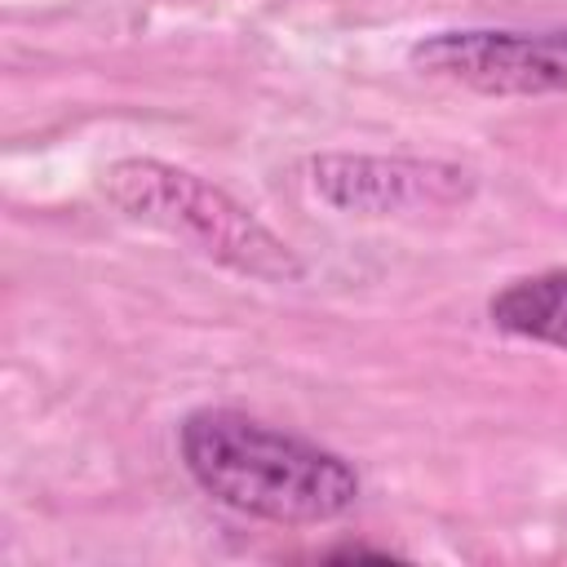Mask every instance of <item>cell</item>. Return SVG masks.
I'll list each match as a JSON object with an SVG mask.
<instances>
[{
  "instance_id": "cell-2",
  "label": "cell",
  "mask_w": 567,
  "mask_h": 567,
  "mask_svg": "<svg viewBox=\"0 0 567 567\" xmlns=\"http://www.w3.org/2000/svg\"><path fill=\"white\" fill-rule=\"evenodd\" d=\"M102 190L120 213L190 244L195 252H204L208 261L235 275L292 284L306 270L292 244L279 239L261 217H252V208H244L235 195L177 164L146 155L115 159L102 173Z\"/></svg>"
},
{
  "instance_id": "cell-1",
  "label": "cell",
  "mask_w": 567,
  "mask_h": 567,
  "mask_svg": "<svg viewBox=\"0 0 567 567\" xmlns=\"http://www.w3.org/2000/svg\"><path fill=\"white\" fill-rule=\"evenodd\" d=\"M177 447L195 487L248 518L319 527L350 514L359 501V474L346 456L235 408L190 412L177 430Z\"/></svg>"
},
{
  "instance_id": "cell-5",
  "label": "cell",
  "mask_w": 567,
  "mask_h": 567,
  "mask_svg": "<svg viewBox=\"0 0 567 567\" xmlns=\"http://www.w3.org/2000/svg\"><path fill=\"white\" fill-rule=\"evenodd\" d=\"M487 315L509 337H527V341L567 350V266L505 284L487 301Z\"/></svg>"
},
{
  "instance_id": "cell-4",
  "label": "cell",
  "mask_w": 567,
  "mask_h": 567,
  "mask_svg": "<svg viewBox=\"0 0 567 567\" xmlns=\"http://www.w3.org/2000/svg\"><path fill=\"white\" fill-rule=\"evenodd\" d=\"M310 190L350 217H399L452 208L474 195V177L443 159L412 155H315L306 159Z\"/></svg>"
},
{
  "instance_id": "cell-6",
  "label": "cell",
  "mask_w": 567,
  "mask_h": 567,
  "mask_svg": "<svg viewBox=\"0 0 567 567\" xmlns=\"http://www.w3.org/2000/svg\"><path fill=\"white\" fill-rule=\"evenodd\" d=\"M323 558H394L390 549H368V545H341V549H328Z\"/></svg>"
},
{
  "instance_id": "cell-3",
  "label": "cell",
  "mask_w": 567,
  "mask_h": 567,
  "mask_svg": "<svg viewBox=\"0 0 567 567\" xmlns=\"http://www.w3.org/2000/svg\"><path fill=\"white\" fill-rule=\"evenodd\" d=\"M412 66L492 97L567 93V31H434L412 44Z\"/></svg>"
}]
</instances>
